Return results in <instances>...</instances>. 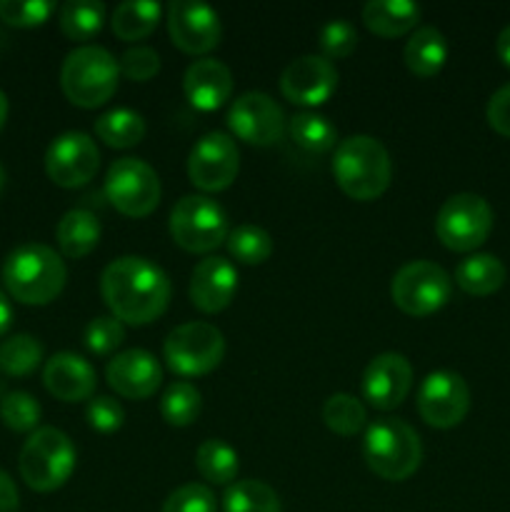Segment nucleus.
Masks as SVG:
<instances>
[{"instance_id": "12", "label": "nucleus", "mask_w": 510, "mask_h": 512, "mask_svg": "<svg viewBox=\"0 0 510 512\" xmlns=\"http://www.w3.org/2000/svg\"><path fill=\"white\" fill-rule=\"evenodd\" d=\"M470 410V388L463 375L453 370H433L418 388V413L440 430L455 428Z\"/></svg>"}, {"instance_id": "16", "label": "nucleus", "mask_w": 510, "mask_h": 512, "mask_svg": "<svg viewBox=\"0 0 510 512\" xmlns=\"http://www.w3.org/2000/svg\"><path fill=\"white\" fill-rule=\"evenodd\" d=\"M168 33L183 53L203 55L220 43L223 25L218 10L210 8L208 3L173 0L168 5Z\"/></svg>"}, {"instance_id": "22", "label": "nucleus", "mask_w": 510, "mask_h": 512, "mask_svg": "<svg viewBox=\"0 0 510 512\" xmlns=\"http://www.w3.org/2000/svg\"><path fill=\"white\" fill-rule=\"evenodd\" d=\"M185 98L193 108L210 113L225 105L233 93V73L225 63L215 58H200L188 65L183 75Z\"/></svg>"}, {"instance_id": "15", "label": "nucleus", "mask_w": 510, "mask_h": 512, "mask_svg": "<svg viewBox=\"0 0 510 512\" xmlns=\"http://www.w3.org/2000/svg\"><path fill=\"white\" fill-rule=\"evenodd\" d=\"M100 150L88 133L68 130L45 150V173L60 188H80L95 178Z\"/></svg>"}, {"instance_id": "7", "label": "nucleus", "mask_w": 510, "mask_h": 512, "mask_svg": "<svg viewBox=\"0 0 510 512\" xmlns=\"http://www.w3.org/2000/svg\"><path fill=\"white\" fill-rule=\"evenodd\" d=\"M170 235L188 253H210L228 240V215L208 195H183L170 210Z\"/></svg>"}, {"instance_id": "38", "label": "nucleus", "mask_w": 510, "mask_h": 512, "mask_svg": "<svg viewBox=\"0 0 510 512\" xmlns=\"http://www.w3.org/2000/svg\"><path fill=\"white\" fill-rule=\"evenodd\" d=\"M53 0H0V20L13 28H35L53 15Z\"/></svg>"}, {"instance_id": "24", "label": "nucleus", "mask_w": 510, "mask_h": 512, "mask_svg": "<svg viewBox=\"0 0 510 512\" xmlns=\"http://www.w3.org/2000/svg\"><path fill=\"white\" fill-rule=\"evenodd\" d=\"M508 270L500 263V258L490 253H475L468 255L455 268V283L463 293L475 295V298H485V295L498 293L505 285Z\"/></svg>"}, {"instance_id": "37", "label": "nucleus", "mask_w": 510, "mask_h": 512, "mask_svg": "<svg viewBox=\"0 0 510 512\" xmlns=\"http://www.w3.org/2000/svg\"><path fill=\"white\" fill-rule=\"evenodd\" d=\"M40 403L30 393L23 390H13L0 400V420L5 428L15 430V433H35L40 423Z\"/></svg>"}, {"instance_id": "41", "label": "nucleus", "mask_w": 510, "mask_h": 512, "mask_svg": "<svg viewBox=\"0 0 510 512\" xmlns=\"http://www.w3.org/2000/svg\"><path fill=\"white\" fill-rule=\"evenodd\" d=\"M218 503H215V495L208 485L200 483H188L175 488L173 493L165 498L163 512H215Z\"/></svg>"}, {"instance_id": "11", "label": "nucleus", "mask_w": 510, "mask_h": 512, "mask_svg": "<svg viewBox=\"0 0 510 512\" xmlns=\"http://www.w3.org/2000/svg\"><path fill=\"white\" fill-rule=\"evenodd\" d=\"M105 195L118 213L145 218L160 203V178L140 158H118L105 175Z\"/></svg>"}, {"instance_id": "35", "label": "nucleus", "mask_w": 510, "mask_h": 512, "mask_svg": "<svg viewBox=\"0 0 510 512\" xmlns=\"http://www.w3.org/2000/svg\"><path fill=\"white\" fill-rule=\"evenodd\" d=\"M225 245H228V253L243 265H260L273 253V238H270V233L253 223H243L235 230H230Z\"/></svg>"}, {"instance_id": "49", "label": "nucleus", "mask_w": 510, "mask_h": 512, "mask_svg": "<svg viewBox=\"0 0 510 512\" xmlns=\"http://www.w3.org/2000/svg\"><path fill=\"white\" fill-rule=\"evenodd\" d=\"M3 185H5V168L3 163H0V190H3Z\"/></svg>"}, {"instance_id": "39", "label": "nucleus", "mask_w": 510, "mask_h": 512, "mask_svg": "<svg viewBox=\"0 0 510 512\" xmlns=\"http://www.w3.org/2000/svg\"><path fill=\"white\" fill-rule=\"evenodd\" d=\"M320 50H323V58L338 60L348 58L355 48H358V30L350 20L345 18H333L320 28Z\"/></svg>"}, {"instance_id": "36", "label": "nucleus", "mask_w": 510, "mask_h": 512, "mask_svg": "<svg viewBox=\"0 0 510 512\" xmlns=\"http://www.w3.org/2000/svg\"><path fill=\"white\" fill-rule=\"evenodd\" d=\"M43 360V345L33 335H13L0 345V370L13 378L30 375Z\"/></svg>"}, {"instance_id": "27", "label": "nucleus", "mask_w": 510, "mask_h": 512, "mask_svg": "<svg viewBox=\"0 0 510 512\" xmlns=\"http://www.w3.org/2000/svg\"><path fill=\"white\" fill-rule=\"evenodd\" d=\"M160 15H163V8L155 0H123L118 8L113 10V33L118 35L120 40H143L158 28Z\"/></svg>"}, {"instance_id": "23", "label": "nucleus", "mask_w": 510, "mask_h": 512, "mask_svg": "<svg viewBox=\"0 0 510 512\" xmlns=\"http://www.w3.org/2000/svg\"><path fill=\"white\" fill-rule=\"evenodd\" d=\"M448 53L450 48L445 35L435 25H423L405 43L403 58L410 73L420 75V78H433L448 63Z\"/></svg>"}, {"instance_id": "40", "label": "nucleus", "mask_w": 510, "mask_h": 512, "mask_svg": "<svg viewBox=\"0 0 510 512\" xmlns=\"http://www.w3.org/2000/svg\"><path fill=\"white\" fill-rule=\"evenodd\" d=\"M125 340V328L115 315H98L85 328V348L95 355H110Z\"/></svg>"}, {"instance_id": "48", "label": "nucleus", "mask_w": 510, "mask_h": 512, "mask_svg": "<svg viewBox=\"0 0 510 512\" xmlns=\"http://www.w3.org/2000/svg\"><path fill=\"white\" fill-rule=\"evenodd\" d=\"M5 120H8V98H5V93L0 90V128L5 125Z\"/></svg>"}, {"instance_id": "30", "label": "nucleus", "mask_w": 510, "mask_h": 512, "mask_svg": "<svg viewBox=\"0 0 510 512\" xmlns=\"http://www.w3.org/2000/svg\"><path fill=\"white\" fill-rule=\"evenodd\" d=\"M195 468L203 475L208 483L215 485H228L233 483L235 475H238L240 463H238V450L233 445H228L225 440L210 438L203 440L195 453Z\"/></svg>"}, {"instance_id": "26", "label": "nucleus", "mask_w": 510, "mask_h": 512, "mask_svg": "<svg viewBox=\"0 0 510 512\" xmlns=\"http://www.w3.org/2000/svg\"><path fill=\"white\" fill-rule=\"evenodd\" d=\"M55 240L68 258H85L100 243V220L85 208H73L60 218Z\"/></svg>"}, {"instance_id": "18", "label": "nucleus", "mask_w": 510, "mask_h": 512, "mask_svg": "<svg viewBox=\"0 0 510 512\" xmlns=\"http://www.w3.org/2000/svg\"><path fill=\"white\" fill-rule=\"evenodd\" d=\"M413 388V365L403 353H380L363 373V395L373 408L393 410Z\"/></svg>"}, {"instance_id": "14", "label": "nucleus", "mask_w": 510, "mask_h": 512, "mask_svg": "<svg viewBox=\"0 0 510 512\" xmlns=\"http://www.w3.org/2000/svg\"><path fill=\"white\" fill-rule=\"evenodd\" d=\"M228 128L243 143L268 148L283 138L285 113L268 93L248 90L230 103Z\"/></svg>"}, {"instance_id": "21", "label": "nucleus", "mask_w": 510, "mask_h": 512, "mask_svg": "<svg viewBox=\"0 0 510 512\" xmlns=\"http://www.w3.org/2000/svg\"><path fill=\"white\" fill-rule=\"evenodd\" d=\"M43 383L48 393L63 403L90 400L95 393V368L83 355L63 350L45 363Z\"/></svg>"}, {"instance_id": "47", "label": "nucleus", "mask_w": 510, "mask_h": 512, "mask_svg": "<svg viewBox=\"0 0 510 512\" xmlns=\"http://www.w3.org/2000/svg\"><path fill=\"white\" fill-rule=\"evenodd\" d=\"M10 323H13V308H10L8 298H5V293L0 290V338L8 333Z\"/></svg>"}, {"instance_id": "1", "label": "nucleus", "mask_w": 510, "mask_h": 512, "mask_svg": "<svg viewBox=\"0 0 510 512\" xmlns=\"http://www.w3.org/2000/svg\"><path fill=\"white\" fill-rule=\"evenodd\" d=\"M100 293L120 323L148 325L168 308L170 278L143 255H123L103 270Z\"/></svg>"}, {"instance_id": "5", "label": "nucleus", "mask_w": 510, "mask_h": 512, "mask_svg": "<svg viewBox=\"0 0 510 512\" xmlns=\"http://www.w3.org/2000/svg\"><path fill=\"white\" fill-rule=\"evenodd\" d=\"M118 60L103 45H80L70 50L60 68V88L65 98L80 108H98L118 90Z\"/></svg>"}, {"instance_id": "34", "label": "nucleus", "mask_w": 510, "mask_h": 512, "mask_svg": "<svg viewBox=\"0 0 510 512\" xmlns=\"http://www.w3.org/2000/svg\"><path fill=\"white\" fill-rule=\"evenodd\" d=\"M323 420L335 435L353 438L355 433H360L368 425V410L355 395L333 393L323 403Z\"/></svg>"}, {"instance_id": "2", "label": "nucleus", "mask_w": 510, "mask_h": 512, "mask_svg": "<svg viewBox=\"0 0 510 512\" xmlns=\"http://www.w3.org/2000/svg\"><path fill=\"white\" fill-rule=\"evenodd\" d=\"M68 270L63 258L43 243H25L10 250L3 263L5 290L25 305H48L63 293Z\"/></svg>"}, {"instance_id": "46", "label": "nucleus", "mask_w": 510, "mask_h": 512, "mask_svg": "<svg viewBox=\"0 0 510 512\" xmlns=\"http://www.w3.org/2000/svg\"><path fill=\"white\" fill-rule=\"evenodd\" d=\"M495 50H498V58L503 60V65L510 68V25H505V28L500 30L498 40H495Z\"/></svg>"}, {"instance_id": "4", "label": "nucleus", "mask_w": 510, "mask_h": 512, "mask_svg": "<svg viewBox=\"0 0 510 512\" xmlns=\"http://www.w3.org/2000/svg\"><path fill=\"white\" fill-rule=\"evenodd\" d=\"M363 455L378 478L403 483L423 463V443L405 420L380 418L365 428Z\"/></svg>"}, {"instance_id": "19", "label": "nucleus", "mask_w": 510, "mask_h": 512, "mask_svg": "<svg viewBox=\"0 0 510 512\" xmlns=\"http://www.w3.org/2000/svg\"><path fill=\"white\" fill-rule=\"evenodd\" d=\"M105 378L110 388L123 398L145 400L163 383V368L153 353L143 348H130L110 358Z\"/></svg>"}, {"instance_id": "13", "label": "nucleus", "mask_w": 510, "mask_h": 512, "mask_svg": "<svg viewBox=\"0 0 510 512\" xmlns=\"http://www.w3.org/2000/svg\"><path fill=\"white\" fill-rule=\"evenodd\" d=\"M240 170V153L228 133L210 130L188 155V178L195 188L205 193H218L233 185Z\"/></svg>"}, {"instance_id": "28", "label": "nucleus", "mask_w": 510, "mask_h": 512, "mask_svg": "<svg viewBox=\"0 0 510 512\" xmlns=\"http://www.w3.org/2000/svg\"><path fill=\"white\" fill-rule=\"evenodd\" d=\"M290 140L308 155H323L335 148L338 130L325 115L315 110H303L295 118H290Z\"/></svg>"}, {"instance_id": "17", "label": "nucleus", "mask_w": 510, "mask_h": 512, "mask_svg": "<svg viewBox=\"0 0 510 512\" xmlns=\"http://www.w3.org/2000/svg\"><path fill=\"white\" fill-rule=\"evenodd\" d=\"M338 88V70L323 55H300L285 65L280 75V90L295 105L315 108L323 105Z\"/></svg>"}, {"instance_id": "10", "label": "nucleus", "mask_w": 510, "mask_h": 512, "mask_svg": "<svg viewBox=\"0 0 510 512\" xmlns=\"http://www.w3.org/2000/svg\"><path fill=\"white\" fill-rule=\"evenodd\" d=\"M163 355L173 373L195 378L218 368L225 355V338L215 325L193 320L170 330Z\"/></svg>"}, {"instance_id": "6", "label": "nucleus", "mask_w": 510, "mask_h": 512, "mask_svg": "<svg viewBox=\"0 0 510 512\" xmlns=\"http://www.w3.org/2000/svg\"><path fill=\"white\" fill-rule=\"evenodd\" d=\"M78 453L63 430L38 428L25 440L18 458L20 478L35 493H53L63 488L75 473Z\"/></svg>"}, {"instance_id": "42", "label": "nucleus", "mask_w": 510, "mask_h": 512, "mask_svg": "<svg viewBox=\"0 0 510 512\" xmlns=\"http://www.w3.org/2000/svg\"><path fill=\"white\" fill-rule=\"evenodd\" d=\"M118 68L125 78L138 80V83H145L153 75H158L160 70V55L155 53L148 45H135V48L125 50L118 60Z\"/></svg>"}, {"instance_id": "9", "label": "nucleus", "mask_w": 510, "mask_h": 512, "mask_svg": "<svg viewBox=\"0 0 510 512\" xmlns=\"http://www.w3.org/2000/svg\"><path fill=\"white\" fill-rule=\"evenodd\" d=\"M450 293H453L450 275L430 260H413V263L403 265L390 280L393 303L413 318L433 315L435 310L448 303Z\"/></svg>"}, {"instance_id": "29", "label": "nucleus", "mask_w": 510, "mask_h": 512, "mask_svg": "<svg viewBox=\"0 0 510 512\" xmlns=\"http://www.w3.org/2000/svg\"><path fill=\"white\" fill-rule=\"evenodd\" d=\"M95 135L110 148H133L145 135V118L130 108H113L95 120Z\"/></svg>"}, {"instance_id": "31", "label": "nucleus", "mask_w": 510, "mask_h": 512, "mask_svg": "<svg viewBox=\"0 0 510 512\" xmlns=\"http://www.w3.org/2000/svg\"><path fill=\"white\" fill-rule=\"evenodd\" d=\"M105 23V5L100 0H68L60 8V30L70 40L85 43L100 33Z\"/></svg>"}, {"instance_id": "43", "label": "nucleus", "mask_w": 510, "mask_h": 512, "mask_svg": "<svg viewBox=\"0 0 510 512\" xmlns=\"http://www.w3.org/2000/svg\"><path fill=\"white\" fill-rule=\"evenodd\" d=\"M85 415H88L90 428L98 430V433H115V430L123 428L125 423L123 405H120L115 398H110V395L90 398Z\"/></svg>"}, {"instance_id": "25", "label": "nucleus", "mask_w": 510, "mask_h": 512, "mask_svg": "<svg viewBox=\"0 0 510 512\" xmlns=\"http://www.w3.org/2000/svg\"><path fill=\"white\" fill-rule=\"evenodd\" d=\"M420 5L410 0H370L363 5V20L380 38H400L420 20Z\"/></svg>"}, {"instance_id": "45", "label": "nucleus", "mask_w": 510, "mask_h": 512, "mask_svg": "<svg viewBox=\"0 0 510 512\" xmlns=\"http://www.w3.org/2000/svg\"><path fill=\"white\" fill-rule=\"evenodd\" d=\"M20 505L18 488L5 470H0V512H15Z\"/></svg>"}, {"instance_id": "8", "label": "nucleus", "mask_w": 510, "mask_h": 512, "mask_svg": "<svg viewBox=\"0 0 510 512\" xmlns=\"http://www.w3.org/2000/svg\"><path fill=\"white\" fill-rule=\"evenodd\" d=\"M493 208L478 193H455L440 205L435 233L448 250L470 253L488 240L493 230Z\"/></svg>"}, {"instance_id": "32", "label": "nucleus", "mask_w": 510, "mask_h": 512, "mask_svg": "<svg viewBox=\"0 0 510 512\" xmlns=\"http://www.w3.org/2000/svg\"><path fill=\"white\" fill-rule=\"evenodd\" d=\"M223 512H280V498L263 480H238L225 490Z\"/></svg>"}, {"instance_id": "33", "label": "nucleus", "mask_w": 510, "mask_h": 512, "mask_svg": "<svg viewBox=\"0 0 510 512\" xmlns=\"http://www.w3.org/2000/svg\"><path fill=\"white\" fill-rule=\"evenodd\" d=\"M203 408L200 400V390L188 380H175L165 388L163 398H160V415L168 425L175 428H185V425L195 423Z\"/></svg>"}, {"instance_id": "20", "label": "nucleus", "mask_w": 510, "mask_h": 512, "mask_svg": "<svg viewBox=\"0 0 510 512\" xmlns=\"http://www.w3.org/2000/svg\"><path fill=\"white\" fill-rule=\"evenodd\" d=\"M190 300L203 313H220L238 293V270L223 255H208L190 275Z\"/></svg>"}, {"instance_id": "3", "label": "nucleus", "mask_w": 510, "mask_h": 512, "mask_svg": "<svg viewBox=\"0 0 510 512\" xmlns=\"http://www.w3.org/2000/svg\"><path fill=\"white\" fill-rule=\"evenodd\" d=\"M333 175L348 198H380L393 180L388 148L373 135H350L335 145Z\"/></svg>"}, {"instance_id": "44", "label": "nucleus", "mask_w": 510, "mask_h": 512, "mask_svg": "<svg viewBox=\"0 0 510 512\" xmlns=\"http://www.w3.org/2000/svg\"><path fill=\"white\" fill-rule=\"evenodd\" d=\"M485 115H488V125L495 133L510 138V83H505L503 88L490 95Z\"/></svg>"}]
</instances>
